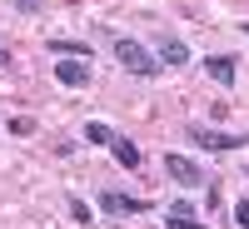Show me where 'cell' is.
<instances>
[{
	"instance_id": "1",
	"label": "cell",
	"mask_w": 249,
	"mask_h": 229,
	"mask_svg": "<svg viewBox=\"0 0 249 229\" xmlns=\"http://www.w3.org/2000/svg\"><path fill=\"white\" fill-rule=\"evenodd\" d=\"M115 60H120L135 80H155V75H160V60H155L150 45L135 40V35H115Z\"/></svg>"
},
{
	"instance_id": "2",
	"label": "cell",
	"mask_w": 249,
	"mask_h": 229,
	"mask_svg": "<svg viewBox=\"0 0 249 229\" xmlns=\"http://www.w3.org/2000/svg\"><path fill=\"white\" fill-rule=\"evenodd\" d=\"M184 140H190V144H199V155L249 150V130H244V135H224V130H204V124H184Z\"/></svg>"
},
{
	"instance_id": "3",
	"label": "cell",
	"mask_w": 249,
	"mask_h": 229,
	"mask_svg": "<svg viewBox=\"0 0 249 229\" xmlns=\"http://www.w3.org/2000/svg\"><path fill=\"white\" fill-rule=\"evenodd\" d=\"M95 204H100L110 219H124V214H150V210H155L150 199H135V194H120V190H100V194H95Z\"/></svg>"
},
{
	"instance_id": "4",
	"label": "cell",
	"mask_w": 249,
	"mask_h": 229,
	"mask_svg": "<svg viewBox=\"0 0 249 229\" xmlns=\"http://www.w3.org/2000/svg\"><path fill=\"white\" fill-rule=\"evenodd\" d=\"M199 70L210 75L219 90H234V85H239V60H234V55H204Z\"/></svg>"
},
{
	"instance_id": "5",
	"label": "cell",
	"mask_w": 249,
	"mask_h": 229,
	"mask_svg": "<svg viewBox=\"0 0 249 229\" xmlns=\"http://www.w3.org/2000/svg\"><path fill=\"white\" fill-rule=\"evenodd\" d=\"M164 170H170V179L184 184V190H199V184H210V175H204L190 155H164Z\"/></svg>"
},
{
	"instance_id": "6",
	"label": "cell",
	"mask_w": 249,
	"mask_h": 229,
	"mask_svg": "<svg viewBox=\"0 0 249 229\" xmlns=\"http://www.w3.org/2000/svg\"><path fill=\"white\" fill-rule=\"evenodd\" d=\"M150 55L160 60V65H170V70H179V65H190V60H195V55H190V45H184L179 35H160Z\"/></svg>"
},
{
	"instance_id": "7",
	"label": "cell",
	"mask_w": 249,
	"mask_h": 229,
	"mask_svg": "<svg viewBox=\"0 0 249 229\" xmlns=\"http://www.w3.org/2000/svg\"><path fill=\"white\" fill-rule=\"evenodd\" d=\"M55 80H60L65 90H85V85H90V60H60V65H55Z\"/></svg>"
},
{
	"instance_id": "8",
	"label": "cell",
	"mask_w": 249,
	"mask_h": 229,
	"mask_svg": "<svg viewBox=\"0 0 249 229\" xmlns=\"http://www.w3.org/2000/svg\"><path fill=\"white\" fill-rule=\"evenodd\" d=\"M105 150H110V159H115V164H124V170H144V155H140V144H135V140L115 135Z\"/></svg>"
},
{
	"instance_id": "9",
	"label": "cell",
	"mask_w": 249,
	"mask_h": 229,
	"mask_svg": "<svg viewBox=\"0 0 249 229\" xmlns=\"http://www.w3.org/2000/svg\"><path fill=\"white\" fill-rule=\"evenodd\" d=\"M45 45L55 50V55H65V60H90V45H85V40H45Z\"/></svg>"
},
{
	"instance_id": "10",
	"label": "cell",
	"mask_w": 249,
	"mask_h": 229,
	"mask_svg": "<svg viewBox=\"0 0 249 229\" xmlns=\"http://www.w3.org/2000/svg\"><path fill=\"white\" fill-rule=\"evenodd\" d=\"M110 140H115L110 124H100V120H90V124H85V144H110Z\"/></svg>"
},
{
	"instance_id": "11",
	"label": "cell",
	"mask_w": 249,
	"mask_h": 229,
	"mask_svg": "<svg viewBox=\"0 0 249 229\" xmlns=\"http://www.w3.org/2000/svg\"><path fill=\"white\" fill-rule=\"evenodd\" d=\"M164 229H210V224H199L190 214H164Z\"/></svg>"
},
{
	"instance_id": "12",
	"label": "cell",
	"mask_w": 249,
	"mask_h": 229,
	"mask_svg": "<svg viewBox=\"0 0 249 229\" xmlns=\"http://www.w3.org/2000/svg\"><path fill=\"white\" fill-rule=\"evenodd\" d=\"M164 214H190V219H195V199H190V194H175V199H170V210H164Z\"/></svg>"
},
{
	"instance_id": "13",
	"label": "cell",
	"mask_w": 249,
	"mask_h": 229,
	"mask_svg": "<svg viewBox=\"0 0 249 229\" xmlns=\"http://www.w3.org/2000/svg\"><path fill=\"white\" fill-rule=\"evenodd\" d=\"M70 219L85 229V224H90V204H85V199H70Z\"/></svg>"
},
{
	"instance_id": "14",
	"label": "cell",
	"mask_w": 249,
	"mask_h": 229,
	"mask_svg": "<svg viewBox=\"0 0 249 229\" xmlns=\"http://www.w3.org/2000/svg\"><path fill=\"white\" fill-rule=\"evenodd\" d=\"M10 130H15V135H35V120H30V115H15Z\"/></svg>"
},
{
	"instance_id": "15",
	"label": "cell",
	"mask_w": 249,
	"mask_h": 229,
	"mask_svg": "<svg viewBox=\"0 0 249 229\" xmlns=\"http://www.w3.org/2000/svg\"><path fill=\"white\" fill-rule=\"evenodd\" d=\"M234 224H239V229H249V199H239V204H234Z\"/></svg>"
},
{
	"instance_id": "16",
	"label": "cell",
	"mask_w": 249,
	"mask_h": 229,
	"mask_svg": "<svg viewBox=\"0 0 249 229\" xmlns=\"http://www.w3.org/2000/svg\"><path fill=\"white\" fill-rule=\"evenodd\" d=\"M15 10H25V15H30V10H35V0H15Z\"/></svg>"
},
{
	"instance_id": "17",
	"label": "cell",
	"mask_w": 249,
	"mask_h": 229,
	"mask_svg": "<svg viewBox=\"0 0 249 229\" xmlns=\"http://www.w3.org/2000/svg\"><path fill=\"white\" fill-rule=\"evenodd\" d=\"M5 65H10V50H5V45H0V70H5Z\"/></svg>"
},
{
	"instance_id": "18",
	"label": "cell",
	"mask_w": 249,
	"mask_h": 229,
	"mask_svg": "<svg viewBox=\"0 0 249 229\" xmlns=\"http://www.w3.org/2000/svg\"><path fill=\"white\" fill-rule=\"evenodd\" d=\"M239 35H249V20H239Z\"/></svg>"
}]
</instances>
